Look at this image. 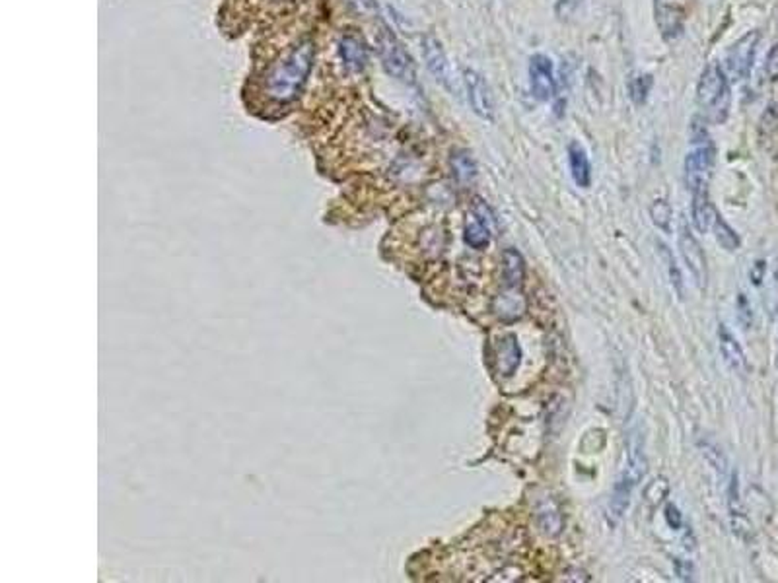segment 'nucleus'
<instances>
[{
	"label": "nucleus",
	"mask_w": 778,
	"mask_h": 583,
	"mask_svg": "<svg viewBox=\"0 0 778 583\" xmlns=\"http://www.w3.org/2000/svg\"><path fill=\"white\" fill-rule=\"evenodd\" d=\"M315 60V43L302 39L265 76V96L274 104H290L300 96Z\"/></svg>",
	"instance_id": "nucleus-1"
},
{
	"label": "nucleus",
	"mask_w": 778,
	"mask_h": 583,
	"mask_svg": "<svg viewBox=\"0 0 778 583\" xmlns=\"http://www.w3.org/2000/svg\"><path fill=\"white\" fill-rule=\"evenodd\" d=\"M730 78L718 65H709L697 84V106L704 122L720 125L730 114Z\"/></svg>",
	"instance_id": "nucleus-2"
},
{
	"label": "nucleus",
	"mask_w": 778,
	"mask_h": 583,
	"mask_svg": "<svg viewBox=\"0 0 778 583\" xmlns=\"http://www.w3.org/2000/svg\"><path fill=\"white\" fill-rule=\"evenodd\" d=\"M647 473V457H644V444L639 434H632L627 445V463H624L621 475L613 486L611 494V516L619 519L623 517L631 504L632 490L640 483V478Z\"/></svg>",
	"instance_id": "nucleus-3"
},
{
	"label": "nucleus",
	"mask_w": 778,
	"mask_h": 583,
	"mask_svg": "<svg viewBox=\"0 0 778 583\" xmlns=\"http://www.w3.org/2000/svg\"><path fill=\"white\" fill-rule=\"evenodd\" d=\"M376 45H377V57H380L385 73L399 82H405V84H415L417 80L415 60L411 55H409V51L403 47L401 41L389 32V29H382V32L377 34Z\"/></svg>",
	"instance_id": "nucleus-4"
},
{
	"label": "nucleus",
	"mask_w": 778,
	"mask_h": 583,
	"mask_svg": "<svg viewBox=\"0 0 778 583\" xmlns=\"http://www.w3.org/2000/svg\"><path fill=\"white\" fill-rule=\"evenodd\" d=\"M691 142L695 145V148L685 156L683 169H685V183H687V189L695 194V193L709 191V181L714 166V146L711 138L691 140Z\"/></svg>",
	"instance_id": "nucleus-5"
},
{
	"label": "nucleus",
	"mask_w": 778,
	"mask_h": 583,
	"mask_svg": "<svg viewBox=\"0 0 778 583\" xmlns=\"http://www.w3.org/2000/svg\"><path fill=\"white\" fill-rule=\"evenodd\" d=\"M423 55H425V63H426V68L430 70V75H433L446 90L454 91L456 94L457 84H456L452 65H449L442 43H440L434 35H426L423 39Z\"/></svg>",
	"instance_id": "nucleus-6"
},
{
	"label": "nucleus",
	"mask_w": 778,
	"mask_h": 583,
	"mask_svg": "<svg viewBox=\"0 0 778 583\" xmlns=\"http://www.w3.org/2000/svg\"><path fill=\"white\" fill-rule=\"evenodd\" d=\"M759 37V32H750L738 43L732 45L728 55H726V76H730V80H743L750 75Z\"/></svg>",
	"instance_id": "nucleus-7"
},
{
	"label": "nucleus",
	"mask_w": 778,
	"mask_h": 583,
	"mask_svg": "<svg viewBox=\"0 0 778 583\" xmlns=\"http://www.w3.org/2000/svg\"><path fill=\"white\" fill-rule=\"evenodd\" d=\"M679 251L685 259V264H687L689 272L693 274L695 282H697L699 288H706V280H709V269H706V257L704 251L701 248V243L697 241V238L691 233V230L687 228V224H681L679 230Z\"/></svg>",
	"instance_id": "nucleus-8"
},
{
	"label": "nucleus",
	"mask_w": 778,
	"mask_h": 583,
	"mask_svg": "<svg viewBox=\"0 0 778 583\" xmlns=\"http://www.w3.org/2000/svg\"><path fill=\"white\" fill-rule=\"evenodd\" d=\"M529 88L539 101H549L557 94V80L552 60L545 55H534L529 60Z\"/></svg>",
	"instance_id": "nucleus-9"
},
{
	"label": "nucleus",
	"mask_w": 778,
	"mask_h": 583,
	"mask_svg": "<svg viewBox=\"0 0 778 583\" xmlns=\"http://www.w3.org/2000/svg\"><path fill=\"white\" fill-rule=\"evenodd\" d=\"M464 82H465L471 109H473L480 119L493 121L495 119V99H493V94H490V88L485 82V78L480 76L479 73H475V70L467 68V70H464Z\"/></svg>",
	"instance_id": "nucleus-10"
},
{
	"label": "nucleus",
	"mask_w": 778,
	"mask_h": 583,
	"mask_svg": "<svg viewBox=\"0 0 778 583\" xmlns=\"http://www.w3.org/2000/svg\"><path fill=\"white\" fill-rule=\"evenodd\" d=\"M337 51H339V59L345 67L346 73L358 75L362 73L368 65V47L364 39L356 34H343L337 43Z\"/></svg>",
	"instance_id": "nucleus-11"
},
{
	"label": "nucleus",
	"mask_w": 778,
	"mask_h": 583,
	"mask_svg": "<svg viewBox=\"0 0 778 583\" xmlns=\"http://www.w3.org/2000/svg\"><path fill=\"white\" fill-rule=\"evenodd\" d=\"M520 362H521V349L518 344L516 335L500 336V341L496 343L495 349L496 372L503 377H512L516 374Z\"/></svg>",
	"instance_id": "nucleus-12"
},
{
	"label": "nucleus",
	"mask_w": 778,
	"mask_h": 583,
	"mask_svg": "<svg viewBox=\"0 0 778 583\" xmlns=\"http://www.w3.org/2000/svg\"><path fill=\"white\" fill-rule=\"evenodd\" d=\"M718 341H720V352L724 356V360L728 362V366L735 374H747L750 370V366H747V358L745 352L740 346V343L735 341V336L728 331V327L720 325L718 327Z\"/></svg>",
	"instance_id": "nucleus-13"
},
{
	"label": "nucleus",
	"mask_w": 778,
	"mask_h": 583,
	"mask_svg": "<svg viewBox=\"0 0 778 583\" xmlns=\"http://www.w3.org/2000/svg\"><path fill=\"white\" fill-rule=\"evenodd\" d=\"M537 524L539 529L544 531V535L555 539L562 533V527H565V519H562V511L557 506V502L552 498H544L537 506Z\"/></svg>",
	"instance_id": "nucleus-14"
},
{
	"label": "nucleus",
	"mask_w": 778,
	"mask_h": 583,
	"mask_svg": "<svg viewBox=\"0 0 778 583\" xmlns=\"http://www.w3.org/2000/svg\"><path fill=\"white\" fill-rule=\"evenodd\" d=\"M568 163H570L572 179H575L576 185L582 189H588L591 183V168L586 150H584L578 142H570L568 145Z\"/></svg>",
	"instance_id": "nucleus-15"
},
{
	"label": "nucleus",
	"mask_w": 778,
	"mask_h": 583,
	"mask_svg": "<svg viewBox=\"0 0 778 583\" xmlns=\"http://www.w3.org/2000/svg\"><path fill=\"white\" fill-rule=\"evenodd\" d=\"M691 212H693L695 230H697L699 233H706V232L712 228V222H714L716 212H714L712 204L709 201V191H703V193H695L693 194V209H691Z\"/></svg>",
	"instance_id": "nucleus-16"
},
{
	"label": "nucleus",
	"mask_w": 778,
	"mask_h": 583,
	"mask_svg": "<svg viewBox=\"0 0 778 583\" xmlns=\"http://www.w3.org/2000/svg\"><path fill=\"white\" fill-rule=\"evenodd\" d=\"M493 311L503 321H516L518 317H521V315H524V311H526L524 295L514 294V292L500 294L498 298L495 300V303H493Z\"/></svg>",
	"instance_id": "nucleus-17"
},
{
	"label": "nucleus",
	"mask_w": 778,
	"mask_h": 583,
	"mask_svg": "<svg viewBox=\"0 0 778 583\" xmlns=\"http://www.w3.org/2000/svg\"><path fill=\"white\" fill-rule=\"evenodd\" d=\"M503 274L510 288H514V286L521 284V280H524L526 263L524 257H521L516 249H506L503 253Z\"/></svg>",
	"instance_id": "nucleus-18"
},
{
	"label": "nucleus",
	"mask_w": 778,
	"mask_h": 583,
	"mask_svg": "<svg viewBox=\"0 0 778 583\" xmlns=\"http://www.w3.org/2000/svg\"><path fill=\"white\" fill-rule=\"evenodd\" d=\"M449 163H452L454 177L459 183H464V185H467V183L475 181V177H477V166H475V160L471 158L469 152H465V150L454 152Z\"/></svg>",
	"instance_id": "nucleus-19"
},
{
	"label": "nucleus",
	"mask_w": 778,
	"mask_h": 583,
	"mask_svg": "<svg viewBox=\"0 0 778 583\" xmlns=\"http://www.w3.org/2000/svg\"><path fill=\"white\" fill-rule=\"evenodd\" d=\"M490 241L488 228L485 226L483 220L477 217H469L465 224V243L471 245L473 249H485Z\"/></svg>",
	"instance_id": "nucleus-20"
},
{
	"label": "nucleus",
	"mask_w": 778,
	"mask_h": 583,
	"mask_svg": "<svg viewBox=\"0 0 778 583\" xmlns=\"http://www.w3.org/2000/svg\"><path fill=\"white\" fill-rule=\"evenodd\" d=\"M712 228H714V233H716V241H718L726 251H735V249L740 248V243H742L740 241V235L735 233L728 226V224H726V220L722 217H718V214H716V217H714Z\"/></svg>",
	"instance_id": "nucleus-21"
},
{
	"label": "nucleus",
	"mask_w": 778,
	"mask_h": 583,
	"mask_svg": "<svg viewBox=\"0 0 778 583\" xmlns=\"http://www.w3.org/2000/svg\"><path fill=\"white\" fill-rule=\"evenodd\" d=\"M658 248H660V257L665 264V271H668V276H670L671 288L678 292V295L683 300V280H681V272H679L678 263H675V259H673V253L670 251L668 245H663V243H658Z\"/></svg>",
	"instance_id": "nucleus-22"
},
{
	"label": "nucleus",
	"mask_w": 778,
	"mask_h": 583,
	"mask_svg": "<svg viewBox=\"0 0 778 583\" xmlns=\"http://www.w3.org/2000/svg\"><path fill=\"white\" fill-rule=\"evenodd\" d=\"M670 494V483L668 478L658 477L654 478L652 483L644 488V502H647L650 508H658L665 498Z\"/></svg>",
	"instance_id": "nucleus-23"
},
{
	"label": "nucleus",
	"mask_w": 778,
	"mask_h": 583,
	"mask_svg": "<svg viewBox=\"0 0 778 583\" xmlns=\"http://www.w3.org/2000/svg\"><path fill=\"white\" fill-rule=\"evenodd\" d=\"M650 218L654 222V226L668 233L671 230V218H673V210L670 207V202L663 199L654 201V204L650 207Z\"/></svg>",
	"instance_id": "nucleus-24"
},
{
	"label": "nucleus",
	"mask_w": 778,
	"mask_h": 583,
	"mask_svg": "<svg viewBox=\"0 0 778 583\" xmlns=\"http://www.w3.org/2000/svg\"><path fill=\"white\" fill-rule=\"evenodd\" d=\"M629 88H631V98L634 99V104H637V106H642L644 101H647L648 94H650V88H652V76H650V75H642V76L632 78Z\"/></svg>",
	"instance_id": "nucleus-25"
},
{
	"label": "nucleus",
	"mask_w": 778,
	"mask_h": 583,
	"mask_svg": "<svg viewBox=\"0 0 778 583\" xmlns=\"http://www.w3.org/2000/svg\"><path fill=\"white\" fill-rule=\"evenodd\" d=\"M703 453L706 457V461H709L716 470H718L720 477H724L726 475V459L720 453V449L711 445V444H704L703 445Z\"/></svg>",
	"instance_id": "nucleus-26"
},
{
	"label": "nucleus",
	"mask_w": 778,
	"mask_h": 583,
	"mask_svg": "<svg viewBox=\"0 0 778 583\" xmlns=\"http://www.w3.org/2000/svg\"><path fill=\"white\" fill-rule=\"evenodd\" d=\"M766 75H769L771 80L778 78V45H774L769 53V59H766Z\"/></svg>",
	"instance_id": "nucleus-27"
},
{
	"label": "nucleus",
	"mask_w": 778,
	"mask_h": 583,
	"mask_svg": "<svg viewBox=\"0 0 778 583\" xmlns=\"http://www.w3.org/2000/svg\"><path fill=\"white\" fill-rule=\"evenodd\" d=\"M665 519H668V525L671 527V529H681V525H683V517H681V514H679V509L675 508V506H668L665 508Z\"/></svg>",
	"instance_id": "nucleus-28"
},
{
	"label": "nucleus",
	"mask_w": 778,
	"mask_h": 583,
	"mask_svg": "<svg viewBox=\"0 0 778 583\" xmlns=\"http://www.w3.org/2000/svg\"><path fill=\"white\" fill-rule=\"evenodd\" d=\"M675 571H678V576L681 579H691L693 578V566L689 564L687 560H681V558L675 560Z\"/></svg>",
	"instance_id": "nucleus-29"
},
{
	"label": "nucleus",
	"mask_w": 778,
	"mask_h": 583,
	"mask_svg": "<svg viewBox=\"0 0 778 583\" xmlns=\"http://www.w3.org/2000/svg\"><path fill=\"white\" fill-rule=\"evenodd\" d=\"M578 4H580V0H559L557 14L560 18H565V16H568L572 12V10H576Z\"/></svg>",
	"instance_id": "nucleus-30"
},
{
	"label": "nucleus",
	"mask_w": 778,
	"mask_h": 583,
	"mask_svg": "<svg viewBox=\"0 0 778 583\" xmlns=\"http://www.w3.org/2000/svg\"><path fill=\"white\" fill-rule=\"evenodd\" d=\"M763 276H765V263H763V261H757V263H755V267H753V271H751V280H753V284H755V286H759V284L763 282Z\"/></svg>",
	"instance_id": "nucleus-31"
},
{
	"label": "nucleus",
	"mask_w": 778,
	"mask_h": 583,
	"mask_svg": "<svg viewBox=\"0 0 778 583\" xmlns=\"http://www.w3.org/2000/svg\"><path fill=\"white\" fill-rule=\"evenodd\" d=\"M658 3H670V0H658Z\"/></svg>",
	"instance_id": "nucleus-32"
}]
</instances>
